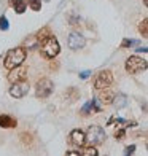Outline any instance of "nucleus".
Masks as SVG:
<instances>
[{
	"mask_svg": "<svg viewBox=\"0 0 148 156\" xmlns=\"http://www.w3.org/2000/svg\"><path fill=\"white\" fill-rule=\"evenodd\" d=\"M26 56H27L26 46H24V48L18 46V48L10 49V51L6 53V56H5V61H3L5 69L11 70V69H15V67L21 66V64H23V62L26 61Z\"/></svg>",
	"mask_w": 148,
	"mask_h": 156,
	"instance_id": "nucleus-1",
	"label": "nucleus"
},
{
	"mask_svg": "<svg viewBox=\"0 0 148 156\" xmlns=\"http://www.w3.org/2000/svg\"><path fill=\"white\" fill-rule=\"evenodd\" d=\"M40 45H41L40 53H41V56H43V58H46V59H54L56 56L59 54V51H61L59 41L56 40L54 35H49V37H48L46 40L41 41Z\"/></svg>",
	"mask_w": 148,
	"mask_h": 156,
	"instance_id": "nucleus-2",
	"label": "nucleus"
},
{
	"mask_svg": "<svg viewBox=\"0 0 148 156\" xmlns=\"http://www.w3.org/2000/svg\"><path fill=\"white\" fill-rule=\"evenodd\" d=\"M124 67L129 73L136 75V73H140V72H143V70L148 69V62L142 58H139V56H131V58H128V61H126Z\"/></svg>",
	"mask_w": 148,
	"mask_h": 156,
	"instance_id": "nucleus-3",
	"label": "nucleus"
},
{
	"mask_svg": "<svg viewBox=\"0 0 148 156\" xmlns=\"http://www.w3.org/2000/svg\"><path fill=\"white\" fill-rule=\"evenodd\" d=\"M105 131L100 126H89L86 132V142L89 145H100L105 142Z\"/></svg>",
	"mask_w": 148,
	"mask_h": 156,
	"instance_id": "nucleus-4",
	"label": "nucleus"
},
{
	"mask_svg": "<svg viewBox=\"0 0 148 156\" xmlns=\"http://www.w3.org/2000/svg\"><path fill=\"white\" fill-rule=\"evenodd\" d=\"M113 84V73L110 70H102L94 78V88L96 89H107Z\"/></svg>",
	"mask_w": 148,
	"mask_h": 156,
	"instance_id": "nucleus-5",
	"label": "nucleus"
},
{
	"mask_svg": "<svg viewBox=\"0 0 148 156\" xmlns=\"http://www.w3.org/2000/svg\"><path fill=\"white\" fill-rule=\"evenodd\" d=\"M53 81L49 78H41V80L37 81V86H35V96L40 97V99H45V97H49L53 93Z\"/></svg>",
	"mask_w": 148,
	"mask_h": 156,
	"instance_id": "nucleus-6",
	"label": "nucleus"
},
{
	"mask_svg": "<svg viewBox=\"0 0 148 156\" xmlns=\"http://www.w3.org/2000/svg\"><path fill=\"white\" fill-rule=\"evenodd\" d=\"M27 93H29V84L26 81H16V83H13V86L10 88V94L15 99L24 97Z\"/></svg>",
	"mask_w": 148,
	"mask_h": 156,
	"instance_id": "nucleus-7",
	"label": "nucleus"
},
{
	"mask_svg": "<svg viewBox=\"0 0 148 156\" xmlns=\"http://www.w3.org/2000/svg\"><path fill=\"white\" fill-rule=\"evenodd\" d=\"M67 43H69V48H72V49H81L84 45H86V40H84V37L81 34L73 32V34L69 35Z\"/></svg>",
	"mask_w": 148,
	"mask_h": 156,
	"instance_id": "nucleus-8",
	"label": "nucleus"
},
{
	"mask_svg": "<svg viewBox=\"0 0 148 156\" xmlns=\"http://www.w3.org/2000/svg\"><path fill=\"white\" fill-rule=\"evenodd\" d=\"M26 76H27V69L26 67H15V69H11V73L8 75V80L11 83H16V81H24L26 80Z\"/></svg>",
	"mask_w": 148,
	"mask_h": 156,
	"instance_id": "nucleus-9",
	"label": "nucleus"
},
{
	"mask_svg": "<svg viewBox=\"0 0 148 156\" xmlns=\"http://www.w3.org/2000/svg\"><path fill=\"white\" fill-rule=\"evenodd\" d=\"M70 142L75 145V147H84L86 144V132H83L81 129H75L70 132Z\"/></svg>",
	"mask_w": 148,
	"mask_h": 156,
	"instance_id": "nucleus-10",
	"label": "nucleus"
},
{
	"mask_svg": "<svg viewBox=\"0 0 148 156\" xmlns=\"http://www.w3.org/2000/svg\"><path fill=\"white\" fill-rule=\"evenodd\" d=\"M91 110L100 112V104H99V99H93V101H89L88 104H84L83 108H81V113H83V115H88Z\"/></svg>",
	"mask_w": 148,
	"mask_h": 156,
	"instance_id": "nucleus-11",
	"label": "nucleus"
},
{
	"mask_svg": "<svg viewBox=\"0 0 148 156\" xmlns=\"http://www.w3.org/2000/svg\"><path fill=\"white\" fill-rule=\"evenodd\" d=\"M0 127H16V119L10 115H0Z\"/></svg>",
	"mask_w": 148,
	"mask_h": 156,
	"instance_id": "nucleus-12",
	"label": "nucleus"
},
{
	"mask_svg": "<svg viewBox=\"0 0 148 156\" xmlns=\"http://www.w3.org/2000/svg\"><path fill=\"white\" fill-rule=\"evenodd\" d=\"M10 5L15 8V11L18 13V15H23V13L26 11V2L24 0H10Z\"/></svg>",
	"mask_w": 148,
	"mask_h": 156,
	"instance_id": "nucleus-13",
	"label": "nucleus"
},
{
	"mask_svg": "<svg viewBox=\"0 0 148 156\" xmlns=\"http://www.w3.org/2000/svg\"><path fill=\"white\" fill-rule=\"evenodd\" d=\"M111 104H113L116 108H123L124 105L128 104V99H126V96H123V94H118V96L113 97V102Z\"/></svg>",
	"mask_w": 148,
	"mask_h": 156,
	"instance_id": "nucleus-14",
	"label": "nucleus"
},
{
	"mask_svg": "<svg viewBox=\"0 0 148 156\" xmlns=\"http://www.w3.org/2000/svg\"><path fill=\"white\" fill-rule=\"evenodd\" d=\"M113 97H115V94L111 93V91H104V93L99 96V101L102 104H111L113 102Z\"/></svg>",
	"mask_w": 148,
	"mask_h": 156,
	"instance_id": "nucleus-15",
	"label": "nucleus"
},
{
	"mask_svg": "<svg viewBox=\"0 0 148 156\" xmlns=\"http://www.w3.org/2000/svg\"><path fill=\"white\" fill-rule=\"evenodd\" d=\"M49 35H51V30L48 29V27H43V29H40L38 32H37V35H35V38L38 40V43H41L43 40H46Z\"/></svg>",
	"mask_w": 148,
	"mask_h": 156,
	"instance_id": "nucleus-16",
	"label": "nucleus"
},
{
	"mask_svg": "<svg viewBox=\"0 0 148 156\" xmlns=\"http://www.w3.org/2000/svg\"><path fill=\"white\" fill-rule=\"evenodd\" d=\"M80 154H84V156H97L99 151L94 148V145H91V147L83 148V151H80Z\"/></svg>",
	"mask_w": 148,
	"mask_h": 156,
	"instance_id": "nucleus-17",
	"label": "nucleus"
},
{
	"mask_svg": "<svg viewBox=\"0 0 148 156\" xmlns=\"http://www.w3.org/2000/svg\"><path fill=\"white\" fill-rule=\"evenodd\" d=\"M139 32L143 35V37H146L148 38V18L146 19H143L142 23L139 24Z\"/></svg>",
	"mask_w": 148,
	"mask_h": 156,
	"instance_id": "nucleus-18",
	"label": "nucleus"
},
{
	"mask_svg": "<svg viewBox=\"0 0 148 156\" xmlns=\"http://www.w3.org/2000/svg\"><path fill=\"white\" fill-rule=\"evenodd\" d=\"M139 45V40H123V43H121V48H131V46H137Z\"/></svg>",
	"mask_w": 148,
	"mask_h": 156,
	"instance_id": "nucleus-19",
	"label": "nucleus"
},
{
	"mask_svg": "<svg viewBox=\"0 0 148 156\" xmlns=\"http://www.w3.org/2000/svg\"><path fill=\"white\" fill-rule=\"evenodd\" d=\"M29 5L33 11H40L41 8V0H29Z\"/></svg>",
	"mask_w": 148,
	"mask_h": 156,
	"instance_id": "nucleus-20",
	"label": "nucleus"
},
{
	"mask_svg": "<svg viewBox=\"0 0 148 156\" xmlns=\"http://www.w3.org/2000/svg\"><path fill=\"white\" fill-rule=\"evenodd\" d=\"M8 19H6V16H0V30H8Z\"/></svg>",
	"mask_w": 148,
	"mask_h": 156,
	"instance_id": "nucleus-21",
	"label": "nucleus"
},
{
	"mask_svg": "<svg viewBox=\"0 0 148 156\" xmlns=\"http://www.w3.org/2000/svg\"><path fill=\"white\" fill-rule=\"evenodd\" d=\"M124 136H126V131H124V129H118V131L115 132V137H116L118 140H123Z\"/></svg>",
	"mask_w": 148,
	"mask_h": 156,
	"instance_id": "nucleus-22",
	"label": "nucleus"
},
{
	"mask_svg": "<svg viewBox=\"0 0 148 156\" xmlns=\"http://www.w3.org/2000/svg\"><path fill=\"white\" fill-rule=\"evenodd\" d=\"M134 151H136V145H129V147L124 150V154H132Z\"/></svg>",
	"mask_w": 148,
	"mask_h": 156,
	"instance_id": "nucleus-23",
	"label": "nucleus"
},
{
	"mask_svg": "<svg viewBox=\"0 0 148 156\" xmlns=\"http://www.w3.org/2000/svg\"><path fill=\"white\" fill-rule=\"evenodd\" d=\"M89 75H91L89 70H83V72H80V78H81V80H86V78H89Z\"/></svg>",
	"mask_w": 148,
	"mask_h": 156,
	"instance_id": "nucleus-24",
	"label": "nucleus"
},
{
	"mask_svg": "<svg viewBox=\"0 0 148 156\" xmlns=\"http://www.w3.org/2000/svg\"><path fill=\"white\" fill-rule=\"evenodd\" d=\"M21 140H23V142L26 140L27 144H30V142H32V137L29 136V134H21Z\"/></svg>",
	"mask_w": 148,
	"mask_h": 156,
	"instance_id": "nucleus-25",
	"label": "nucleus"
},
{
	"mask_svg": "<svg viewBox=\"0 0 148 156\" xmlns=\"http://www.w3.org/2000/svg\"><path fill=\"white\" fill-rule=\"evenodd\" d=\"M137 53H148V48H136Z\"/></svg>",
	"mask_w": 148,
	"mask_h": 156,
	"instance_id": "nucleus-26",
	"label": "nucleus"
},
{
	"mask_svg": "<svg viewBox=\"0 0 148 156\" xmlns=\"http://www.w3.org/2000/svg\"><path fill=\"white\" fill-rule=\"evenodd\" d=\"M65 154H67V156H78V154H80V151H67Z\"/></svg>",
	"mask_w": 148,
	"mask_h": 156,
	"instance_id": "nucleus-27",
	"label": "nucleus"
},
{
	"mask_svg": "<svg viewBox=\"0 0 148 156\" xmlns=\"http://www.w3.org/2000/svg\"><path fill=\"white\" fill-rule=\"evenodd\" d=\"M143 5H145L146 8H148V0H143Z\"/></svg>",
	"mask_w": 148,
	"mask_h": 156,
	"instance_id": "nucleus-28",
	"label": "nucleus"
},
{
	"mask_svg": "<svg viewBox=\"0 0 148 156\" xmlns=\"http://www.w3.org/2000/svg\"><path fill=\"white\" fill-rule=\"evenodd\" d=\"M146 150H148V142H146Z\"/></svg>",
	"mask_w": 148,
	"mask_h": 156,
	"instance_id": "nucleus-29",
	"label": "nucleus"
}]
</instances>
